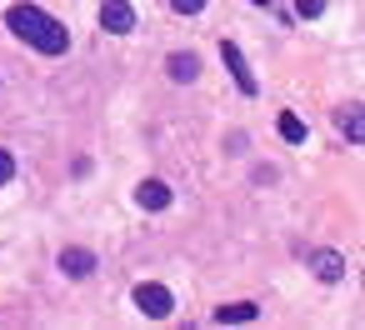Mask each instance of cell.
I'll list each match as a JSON object with an SVG mask.
<instances>
[{
    "mask_svg": "<svg viewBox=\"0 0 365 330\" xmlns=\"http://www.w3.org/2000/svg\"><path fill=\"white\" fill-rule=\"evenodd\" d=\"M6 26H11L21 41H31L36 51H46V56H66V51H71V31H66L61 21H51L41 6H11V11H6Z\"/></svg>",
    "mask_w": 365,
    "mask_h": 330,
    "instance_id": "6da1fadb",
    "label": "cell"
},
{
    "mask_svg": "<svg viewBox=\"0 0 365 330\" xmlns=\"http://www.w3.org/2000/svg\"><path fill=\"white\" fill-rule=\"evenodd\" d=\"M310 270L335 285V280H345V255H340V250H315V255H310Z\"/></svg>",
    "mask_w": 365,
    "mask_h": 330,
    "instance_id": "8992f818",
    "label": "cell"
},
{
    "mask_svg": "<svg viewBox=\"0 0 365 330\" xmlns=\"http://www.w3.org/2000/svg\"><path fill=\"white\" fill-rule=\"evenodd\" d=\"M220 61L230 66V76H235V86H240L245 96H255V91H260V81L250 76V66H245V56H240V46H235V41H220Z\"/></svg>",
    "mask_w": 365,
    "mask_h": 330,
    "instance_id": "3957f363",
    "label": "cell"
},
{
    "mask_svg": "<svg viewBox=\"0 0 365 330\" xmlns=\"http://www.w3.org/2000/svg\"><path fill=\"white\" fill-rule=\"evenodd\" d=\"M255 6H270V0H255Z\"/></svg>",
    "mask_w": 365,
    "mask_h": 330,
    "instance_id": "9a60e30c",
    "label": "cell"
},
{
    "mask_svg": "<svg viewBox=\"0 0 365 330\" xmlns=\"http://www.w3.org/2000/svg\"><path fill=\"white\" fill-rule=\"evenodd\" d=\"M101 26H106L110 36H130V31H135L130 0H106V6H101Z\"/></svg>",
    "mask_w": 365,
    "mask_h": 330,
    "instance_id": "277c9868",
    "label": "cell"
},
{
    "mask_svg": "<svg viewBox=\"0 0 365 330\" xmlns=\"http://www.w3.org/2000/svg\"><path fill=\"white\" fill-rule=\"evenodd\" d=\"M11 175H16V160H11V150H0V185H11Z\"/></svg>",
    "mask_w": 365,
    "mask_h": 330,
    "instance_id": "4fadbf2b",
    "label": "cell"
},
{
    "mask_svg": "<svg viewBox=\"0 0 365 330\" xmlns=\"http://www.w3.org/2000/svg\"><path fill=\"white\" fill-rule=\"evenodd\" d=\"M255 315H260V305H250V300H235V305H220V310H215L220 325H245V320H255Z\"/></svg>",
    "mask_w": 365,
    "mask_h": 330,
    "instance_id": "9c48e42d",
    "label": "cell"
},
{
    "mask_svg": "<svg viewBox=\"0 0 365 330\" xmlns=\"http://www.w3.org/2000/svg\"><path fill=\"white\" fill-rule=\"evenodd\" d=\"M165 66H170V81H180V86H190V81L200 76V61H195L190 51H175V56H170Z\"/></svg>",
    "mask_w": 365,
    "mask_h": 330,
    "instance_id": "52a82bcc",
    "label": "cell"
},
{
    "mask_svg": "<svg viewBox=\"0 0 365 330\" xmlns=\"http://www.w3.org/2000/svg\"><path fill=\"white\" fill-rule=\"evenodd\" d=\"M275 130H280V135H285L290 145H300V140H305V120H300V115H290V110H285V115L275 120Z\"/></svg>",
    "mask_w": 365,
    "mask_h": 330,
    "instance_id": "30bf717a",
    "label": "cell"
},
{
    "mask_svg": "<svg viewBox=\"0 0 365 330\" xmlns=\"http://www.w3.org/2000/svg\"><path fill=\"white\" fill-rule=\"evenodd\" d=\"M340 130H345V140H350V145H360V105L340 110Z\"/></svg>",
    "mask_w": 365,
    "mask_h": 330,
    "instance_id": "8fae6325",
    "label": "cell"
},
{
    "mask_svg": "<svg viewBox=\"0 0 365 330\" xmlns=\"http://www.w3.org/2000/svg\"><path fill=\"white\" fill-rule=\"evenodd\" d=\"M135 200H140L145 210H165V205H170V185H160V180H145V185L135 190Z\"/></svg>",
    "mask_w": 365,
    "mask_h": 330,
    "instance_id": "ba28073f",
    "label": "cell"
},
{
    "mask_svg": "<svg viewBox=\"0 0 365 330\" xmlns=\"http://www.w3.org/2000/svg\"><path fill=\"white\" fill-rule=\"evenodd\" d=\"M205 6V0H170V11H180V16H195Z\"/></svg>",
    "mask_w": 365,
    "mask_h": 330,
    "instance_id": "5bb4252c",
    "label": "cell"
},
{
    "mask_svg": "<svg viewBox=\"0 0 365 330\" xmlns=\"http://www.w3.org/2000/svg\"><path fill=\"white\" fill-rule=\"evenodd\" d=\"M170 305H175V300H170V290H165V285H155V280L135 285V310H140V315L165 320V315H170Z\"/></svg>",
    "mask_w": 365,
    "mask_h": 330,
    "instance_id": "7a4b0ae2",
    "label": "cell"
},
{
    "mask_svg": "<svg viewBox=\"0 0 365 330\" xmlns=\"http://www.w3.org/2000/svg\"><path fill=\"white\" fill-rule=\"evenodd\" d=\"M61 270H66L71 280H86V275L96 270V255L81 250V245H66V250H61Z\"/></svg>",
    "mask_w": 365,
    "mask_h": 330,
    "instance_id": "5b68a950",
    "label": "cell"
},
{
    "mask_svg": "<svg viewBox=\"0 0 365 330\" xmlns=\"http://www.w3.org/2000/svg\"><path fill=\"white\" fill-rule=\"evenodd\" d=\"M295 11H300V16H305V21H315V16H320V11H325V0H295Z\"/></svg>",
    "mask_w": 365,
    "mask_h": 330,
    "instance_id": "7c38bea8",
    "label": "cell"
}]
</instances>
